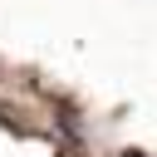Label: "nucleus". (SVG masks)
Segmentation results:
<instances>
[{"mask_svg": "<svg viewBox=\"0 0 157 157\" xmlns=\"http://www.w3.org/2000/svg\"><path fill=\"white\" fill-rule=\"evenodd\" d=\"M128 157H142V152H128Z\"/></svg>", "mask_w": 157, "mask_h": 157, "instance_id": "f257e3e1", "label": "nucleus"}]
</instances>
